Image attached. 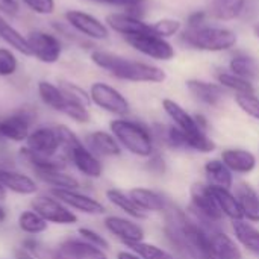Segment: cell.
I'll return each mask as SVG.
<instances>
[{"label":"cell","mask_w":259,"mask_h":259,"mask_svg":"<svg viewBox=\"0 0 259 259\" xmlns=\"http://www.w3.org/2000/svg\"><path fill=\"white\" fill-rule=\"evenodd\" d=\"M20 158L32 167L35 173H44V171H64L67 167V158L62 155H55V156H46L32 152L27 147L20 149Z\"/></svg>","instance_id":"25"},{"label":"cell","mask_w":259,"mask_h":259,"mask_svg":"<svg viewBox=\"0 0 259 259\" xmlns=\"http://www.w3.org/2000/svg\"><path fill=\"white\" fill-rule=\"evenodd\" d=\"M211 259H219V258H215V256H212V258H211Z\"/></svg>","instance_id":"54"},{"label":"cell","mask_w":259,"mask_h":259,"mask_svg":"<svg viewBox=\"0 0 259 259\" xmlns=\"http://www.w3.org/2000/svg\"><path fill=\"white\" fill-rule=\"evenodd\" d=\"M229 71L247 80H255L259 74V67L252 56L246 53H237L229 61Z\"/></svg>","instance_id":"32"},{"label":"cell","mask_w":259,"mask_h":259,"mask_svg":"<svg viewBox=\"0 0 259 259\" xmlns=\"http://www.w3.org/2000/svg\"><path fill=\"white\" fill-rule=\"evenodd\" d=\"M124 41L140 52L144 56H149L156 61H170L175 58L176 52L175 47L162 36H158L155 33H141V35H132L124 36Z\"/></svg>","instance_id":"10"},{"label":"cell","mask_w":259,"mask_h":259,"mask_svg":"<svg viewBox=\"0 0 259 259\" xmlns=\"http://www.w3.org/2000/svg\"><path fill=\"white\" fill-rule=\"evenodd\" d=\"M30 56H35L44 64H55L62 55V44L53 33L44 30H32L26 36Z\"/></svg>","instance_id":"11"},{"label":"cell","mask_w":259,"mask_h":259,"mask_svg":"<svg viewBox=\"0 0 259 259\" xmlns=\"http://www.w3.org/2000/svg\"><path fill=\"white\" fill-rule=\"evenodd\" d=\"M106 24L114 32H117L123 36L153 33L152 24L143 21L140 17L132 15L129 12H112V14L106 15Z\"/></svg>","instance_id":"19"},{"label":"cell","mask_w":259,"mask_h":259,"mask_svg":"<svg viewBox=\"0 0 259 259\" xmlns=\"http://www.w3.org/2000/svg\"><path fill=\"white\" fill-rule=\"evenodd\" d=\"M220 159L235 176H249L258 167V158L253 152L243 147H228L222 152Z\"/></svg>","instance_id":"18"},{"label":"cell","mask_w":259,"mask_h":259,"mask_svg":"<svg viewBox=\"0 0 259 259\" xmlns=\"http://www.w3.org/2000/svg\"><path fill=\"white\" fill-rule=\"evenodd\" d=\"M187 88L190 94L202 105L215 108L223 103L226 97V90L220 83L206 82L200 79H190L187 80Z\"/></svg>","instance_id":"20"},{"label":"cell","mask_w":259,"mask_h":259,"mask_svg":"<svg viewBox=\"0 0 259 259\" xmlns=\"http://www.w3.org/2000/svg\"><path fill=\"white\" fill-rule=\"evenodd\" d=\"M162 109L167 114V117L171 120V124H175L185 134L188 152L208 155L217 149L215 141L208 135V132L200 129L194 115L190 114L182 105H179L171 99H164Z\"/></svg>","instance_id":"3"},{"label":"cell","mask_w":259,"mask_h":259,"mask_svg":"<svg viewBox=\"0 0 259 259\" xmlns=\"http://www.w3.org/2000/svg\"><path fill=\"white\" fill-rule=\"evenodd\" d=\"M38 96L42 100L44 105L52 108L53 111L62 112L73 121L79 124H85L91 120V114L88 111V106H83L80 103H76L70 100L62 90L47 80H39L38 82Z\"/></svg>","instance_id":"6"},{"label":"cell","mask_w":259,"mask_h":259,"mask_svg":"<svg viewBox=\"0 0 259 259\" xmlns=\"http://www.w3.org/2000/svg\"><path fill=\"white\" fill-rule=\"evenodd\" d=\"M26 147L39 155L55 156L58 155L61 144L55 127H36L29 134L26 140Z\"/></svg>","instance_id":"21"},{"label":"cell","mask_w":259,"mask_h":259,"mask_svg":"<svg viewBox=\"0 0 259 259\" xmlns=\"http://www.w3.org/2000/svg\"><path fill=\"white\" fill-rule=\"evenodd\" d=\"M234 193L243 211L244 220L250 223H259V191L249 182H237L234 185Z\"/></svg>","instance_id":"23"},{"label":"cell","mask_w":259,"mask_h":259,"mask_svg":"<svg viewBox=\"0 0 259 259\" xmlns=\"http://www.w3.org/2000/svg\"><path fill=\"white\" fill-rule=\"evenodd\" d=\"M36 120V111L24 106L8 117L0 118V141L23 143L30 134V126Z\"/></svg>","instance_id":"8"},{"label":"cell","mask_w":259,"mask_h":259,"mask_svg":"<svg viewBox=\"0 0 259 259\" xmlns=\"http://www.w3.org/2000/svg\"><path fill=\"white\" fill-rule=\"evenodd\" d=\"M211 241L212 255L219 259H244L243 249L235 241V238L228 234L223 228L208 232Z\"/></svg>","instance_id":"22"},{"label":"cell","mask_w":259,"mask_h":259,"mask_svg":"<svg viewBox=\"0 0 259 259\" xmlns=\"http://www.w3.org/2000/svg\"><path fill=\"white\" fill-rule=\"evenodd\" d=\"M194 118H196L197 124L200 126V129H203L205 132H208V129H209V121H208V118H206L203 114H194Z\"/></svg>","instance_id":"49"},{"label":"cell","mask_w":259,"mask_h":259,"mask_svg":"<svg viewBox=\"0 0 259 259\" xmlns=\"http://www.w3.org/2000/svg\"><path fill=\"white\" fill-rule=\"evenodd\" d=\"M117 259H143L137 252L127 249V250H120L117 252Z\"/></svg>","instance_id":"48"},{"label":"cell","mask_w":259,"mask_h":259,"mask_svg":"<svg viewBox=\"0 0 259 259\" xmlns=\"http://www.w3.org/2000/svg\"><path fill=\"white\" fill-rule=\"evenodd\" d=\"M32 12L39 15H50L55 11V0H21Z\"/></svg>","instance_id":"45"},{"label":"cell","mask_w":259,"mask_h":259,"mask_svg":"<svg viewBox=\"0 0 259 259\" xmlns=\"http://www.w3.org/2000/svg\"><path fill=\"white\" fill-rule=\"evenodd\" d=\"M90 2H96V3H102V5H109V6H117V8H123L126 9L124 12H129L132 15H138V11L143 9L146 0H90Z\"/></svg>","instance_id":"43"},{"label":"cell","mask_w":259,"mask_h":259,"mask_svg":"<svg viewBox=\"0 0 259 259\" xmlns=\"http://www.w3.org/2000/svg\"><path fill=\"white\" fill-rule=\"evenodd\" d=\"M36 176L44 184L52 185V188H58V190H79L80 188V182L74 176L65 171H44V173H36Z\"/></svg>","instance_id":"35"},{"label":"cell","mask_w":259,"mask_h":259,"mask_svg":"<svg viewBox=\"0 0 259 259\" xmlns=\"http://www.w3.org/2000/svg\"><path fill=\"white\" fill-rule=\"evenodd\" d=\"M6 220V211L3 206H0V223H3Z\"/></svg>","instance_id":"51"},{"label":"cell","mask_w":259,"mask_h":259,"mask_svg":"<svg viewBox=\"0 0 259 259\" xmlns=\"http://www.w3.org/2000/svg\"><path fill=\"white\" fill-rule=\"evenodd\" d=\"M15 259H36V258H35V256H32L30 253H27L26 250L18 249V250H15Z\"/></svg>","instance_id":"50"},{"label":"cell","mask_w":259,"mask_h":259,"mask_svg":"<svg viewBox=\"0 0 259 259\" xmlns=\"http://www.w3.org/2000/svg\"><path fill=\"white\" fill-rule=\"evenodd\" d=\"M0 12L8 17H17L20 14V0H0Z\"/></svg>","instance_id":"46"},{"label":"cell","mask_w":259,"mask_h":259,"mask_svg":"<svg viewBox=\"0 0 259 259\" xmlns=\"http://www.w3.org/2000/svg\"><path fill=\"white\" fill-rule=\"evenodd\" d=\"M105 229L120 240L126 247L141 243L146 238V231L144 228L134 219L129 217H120V215H108L103 220Z\"/></svg>","instance_id":"13"},{"label":"cell","mask_w":259,"mask_h":259,"mask_svg":"<svg viewBox=\"0 0 259 259\" xmlns=\"http://www.w3.org/2000/svg\"><path fill=\"white\" fill-rule=\"evenodd\" d=\"M208 20V14L206 11H196L193 14H190L188 20H187V27H197L205 24Z\"/></svg>","instance_id":"47"},{"label":"cell","mask_w":259,"mask_h":259,"mask_svg":"<svg viewBox=\"0 0 259 259\" xmlns=\"http://www.w3.org/2000/svg\"><path fill=\"white\" fill-rule=\"evenodd\" d=\"M6 199V190H5V187L0 184V200H5Z\"/></svg>","instance_id":"52"},{"label":"cell","mask_w":259,"mask_h":259,"mask_svg":"<svg viewBox=\"0 0 259 259\" xmlns=\"http://www.w3.org/2000/svg\"><path fill=\"white\" fill-rule=\"evenodd\" d=\"M77 232H79L80 238L85 240L87 243H90V244H93V246H96V247H99L102 250H108L109 249L108 240L103 235H100L99 232H96V231H93L90 228H79Z\"/></svg>","instance_id":"44"},{"label":"cell","mask_w":259,"mask_h":259,"mask_svg":"<svg viewBox=\"0 0 259 259\" xmlns=\"http://www.w3.org/2000/svg\"><path fill=\"white\" fill-rule=\"evenodd\" d=\"M32 211L39 214L47 223L53 225H74L77 223V215L70 211L62 202L56 200L55 197L38 196L30 203Z\"/></svg>","instance_id":"14"},{"label":"cell","mask_w":259,"mask_h":259,"mask_svg":"<svg viewBox=\"0 0 259 259\" xmlns=\"http://www.w3.org/2000/svg\"><path fill=\"white\" fill-rule=\"evenodd\" d=\"M246 0H211L208 5V17L219 21H231L244 14Z\"/></svg>","instance_id":"30"},{"label":"cell","mask_w":259,"mask_h":259,"mask_svg":"<svg viewBox=\"0 0 259 259\" xmlns=\"http://www.w3.org/2000/svg\"><path fill=\"white\" fill-rule=\"evenodd\" d=\"M50 196L55 197L56 200L62 202L65 206L76 209L82 214L87 215H102L106 212V208L102 202L97 199L82 194L77 190H58V188H50Z\"/></svg>","instance_id":"15"},{"label":"cell","mask_w":259,"mask_h":259,"mask_svg":"<svg viewBox=\"0 0 259 259\" xmlns=\"http://www.w3.org/2000/svg\"><path fill=\"white\" fill-rule=\"evenodd\" d=\"M181 41L190 49L215 53L235 47L238 36L229 27L205 23L197 27H185L181 33Z\"/></svg>","instance_id":"4"},{"label":"cell","mask_w":259,"mask_h":259,"mask_svg":"<svg viewBox=\"0 0 259 259\" xmlns=\"http://www.w3.org/2000/svg\"><path fill=\"white\" fill-rule=\"evenodd\" d=\"M50 259H109L105 250L87 243L85 240H65L50 252Z\"/></svg>","instance_id":"16"},{"label":"cell","mask_w":259,"mask_h":259,"mask_svg":"<svg viewBox=\"0 0 259 259\" xmlns=\"http://www.w3.org/2000/svg\"><path fill=\"white\" fill-rule=\"evenodd\" d=\"M253 32H255V35L259 38V21L258 23H255V26H253Z\"/></svg>","instance_id":"53"},{"label":"cell","mask_w":259,"mask_h":259,"mask_svg":"<svg viewBox=\"0 0 259 259\" xmlns=\"http://www.w3.org/2000/svg\"><path fill=\"white\" fill-rule=\"evenodd\" d=\"M203 173L206 178V184L211 187L232 190L235 185V175L226 167V164L220 158L208 159L203 165Z\"/></svg>","instance_id":"28"},{"label":"cell","mask_w":259,"mask_h":259,"mask_svg":"<svg viewBox=\"0 0 259 259\" xmlns=\"http://www.w3.org/2000/svg\"><path fill=\"white\" fill-rule=\"evenodd\" d=\"M235 103L244 114L259 121V97L255 94H238L235 96Z\"/></svg>","instance_id":"40"},{"label":"cell","mask_w":259,"mask_h":259,"mask_svg":"<svg viewBox=\"0 0 259 259\" xmlns=\"http://www.w3.org/2000/svg\"><path fill=\"white\" fill-rule=\"evenodd\" d=\"M217 83H220L225 90L235 93V96H238V94H255V87H253L252 80L240 77L231 71L217 73Z\"/></svg>","instance_id":"33"},{"label":"cell","mask_w":259,"mask_h":259,"mask_svg":"<svg viewBox=\"0 0 259 259\" xmlns=\"http://www.w3.org/2000/svg\"><path fill=\"white\" fill-rule=\"evenodd\" d=\"M146 170L155 176H164L168 171V164L165 156L159 150H156L152 156L146 159Z\"/></svg>","instance_id":"42"},{"label":"cell","mask_w":259,"mask_h":259,"mask_svg":"<svg viewBox=\"0 0 259 259\" xmlns=\"http://www.w3.org/2000/svg\"><path fill=\"white\" fill-rule=\"evenodd\" d=\"M152 30L155 35L167 39L168 36H175L182 30V23L176 18H159L152 23Z\"/></svg>","instance_id":"38"},{"label":"cell","mask_w":259,"mask_h":259,"mask_svg":"<svg viewBox=\"0 0 259 259\" xmlns=\"http://www.w3.org/2000/svg\"><path fill=\"white\" fill-rule=\"evenodd\" d=\"M0 184L6 191L20 196H32L38 191V185L30 176L6 168H0Z\"/></svg>","instance_id":"27"},{"label":"cell","mask_w":259,"mask_h":259,"mask_svg":"<svg viewBox=\"0 0 259 259\" xmlns=\"http://www.w3.org/2000/svg\"><path fill=\"white\" fill-rule=\"evenodd\" d=\"M64 156L76 167L79 173L90 179H99L103 175V164L99 156H96L82 141L77 138L70 146L62 149Z\"/></svg>","instance_id":"9"},{"label":"cell","mask_w":259,"mask_h":259,"mask_svg":"<svg viewBox=\"0 0 259 259\" xmlns=\"http://www.w3.org/2000/svg\"><path fill=\"white\" fill-rule=\"evenodd\" d=\"M91 61L99 68L108 71L115 79L126 80V82L161 83L167 77L165 71L153 64L134 61V59H129V58H124L121 55L106 52V50L91 52Z\"/></svg>","instance_id":"1"},{"label":"cell","mask_w":259,"mask_h":259,"mask_svg":"<svg viewBox=\"0 0 259 259\" xmlns=\"http://www.w3.org/2000/svg\"><path fill=\"white\" fill-rule=\"evenodd\" d=\"M62 93L73 102L80 103L83 106H90L91 105V99H90V93H87L85 90H82L79 85L73 83V82H67V80H61L58 85Z\"/></svg>","instance_id":"39"},{"label":"cell","mask_w":259,"mask_h":259,"mask_svg":"<svg viewBox=\"0 0 259 259\" xmlns=\"http://www.w3.org/2000/svg\"><path fill=\"white\" fill-rule=\"evenodd\" d=\"M0 38L8 46L15 49L17 52H20L26 56H30V50H29L26 36H23L14 26H11L2 15H0Z\"/></svg>","instance_id":"34"},{"label":"cell","mask_w":259,"mask_h":259,"mask_svg":"<svg viewBox=\"0 0 259 259\" xmlns=\"http://www.w3.org/2000/svg\"><path fill=\"white\" fill-rule=\"evenodd\" d=\"M65 21L67 24L74 29L80 36L96 39V41H103L109 38V29L105 23H102L97 17L79 11V9H68L65 14Z\"/></svg>","instance_id":"12"},{"label":"cell","mask_w":259,"mask_h":259,"mask_svg":"<svg viewBox=\"0 0 259 259\" xmlns=\"http://www.w3.org/2000/svg\"><path fill=\"white\" fill-rule=\"evenodd\" d=\"M90 99L97 108L103 109L105 112L115 115L117 118L127 117L131 112L129 100L114 87L105 82H94L90 87Z\"/></svg>","instance_id":"7"},{"label":"cell","mask_w":259,"mask_h":259,"mask_svg":"<svg viewBox=\"0 0 259 259\" xmlns=\"http://www.w3.org/2000/svg\"><path fill=\"white\" fill-rule=\"evenodd\" d=\"M211 191H212V196H214V199H215V202H217V205H219V208H220V211L226 220H231V222L244 220L241 206L238 203V199H237L234 190L211 187Z\"/></svg>","instance_id":"29"},{"label":"cell","mask_w":259,"mask_h":259,"mask_svg":"<svg viewBox=\"0 0 259 259\" xmlns=\"http://www.w3.org/2000/svg\"><path fill=\"white\" fill-rule=\"evenodd\" d=\"M85 146L99 158H117L121 155V146L111 132L94 131L87 135Z\"/></svg>","instance_id":"24"},{"label":"cell","mask_w":259,"mask_h":259,"mask_svg":"<svg viewBox=\"0 0 259 259\" xmlns=\"http://www.w3.org/2000/svg\"><path fill=\"white\" fill-rule=\"evenodd\" d=\"M18 228L29 235H38L47 231L49 223L35 211H24L18 215Z\"/></svg>","instance_id":"36"},{"label":"cell","mask_w":259,"mask_h":259,"mask_svg":"<svg viewBox=\"0 0 259 259\" xmlns=\"http://www.w3.org/2000/svg\"><path fill=\"white\" fill-rule=\"evenodd\" d=\"M106 199L111 205H114L115 208H118L121 212H124L129 219H134L137 222L140 220H146L147 219V214L143 212L137 205L135 202L132 200V197L129 196V193H124L118 188H109L106 190Z\"/></svg>","instance_id":"31"},{"label":"cell","mask_w":259,"mask_h":259,"mask_svg":"<svg viewBox=\"0 0 259 259\" xmlns=\"http://www.w3.org/2000/svg\"><path fill=\"white\" fill-rule=\"evenodd\" d=\"M232 237L240 244V247L259 258V228L247 220L231 222Z\"/></svg>","instance_id":"26"},{"label":"cell","mask_w":259,"mask_h":259,"mask_svg":"<svg viewBox=\"0 0 259 259\" xmlns=\"http://www.w3.org/2000/svg\"><path fill=\"white\" fill-rule=\"evenodd\" d=\"M129 196L132 197L135 205L147 215L164 214L173 203L164 193L147 187H135L129 190Z\"/></svg>","instance_id":"17"},{"label":"cell","mask_w":259,"mask_h":259,"mask_svg":"<svg viewBox=\"0 0 259 259\" xmlns=\"http://www.w3.org/2000/svg\"><path fill=\"white\" fill-rule=\"evenodd\" d=\"M18 68V59L15 53L6 47H0V77L12 76Z\"/></svg>","instance_id":"41"},{"label":"cell","mask_w":259,"mask_h":259,"mask_svg":"<svg viewBox=\"0 0 259 259\" xmlns=\"http://www.w3.org/2000/svg\"><path fill=\"white\" fill-rule=\"evenodd\" d=\"M187 212L206 232L223 228V222L226 220L212 196L211 187L202 182H197L191 187Z\"/></svg>","instance_id":"5"},{"label":"cell","mask_w":259,"mask_h":259,"mask_svg":"<svg viewBox=\"0 0 259 259\" xmlns=\"http://www.w3.org/2000/svg\"><path fill=\"white\" fill-rule=\"evenodd\" d=\"M127 249L137 252L143 259H179L171 250H167V249H164L161 246L146 243V241L132 244Z\"/></svg>","instance_id":"37"},{"label":"cell","mask_w":259,"mask_h":259,"mask_svg":"<svg viewBox=\"0 0 259 259\" xmlns=\"http://www.w3.org/2000/svg\"><path fill=\"white\" fill-rule=\"evenodd\" d=\"M109 132L115 137L121 149L137 158L147 159L158 150L150 126L141 121L127 117L115 118L109 123Z\"/></svg>","instance_id":"2"}]
</instances>
